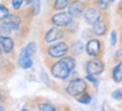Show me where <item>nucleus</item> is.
<instances>
[{
    "instance_id": "obj_1",
    "label": "nucleus",
    "mask_w": 122,
    "mask_h": 111,
    "mask_svg": "<svg viewBox=\"0 0 122 111\" xmlns=\"http://www.w3.org/2000/svg\"><path fill=\"white\" fill-rule=\"evenodd\" d=\"M36 50H37V46H36L34 42L28 43V45L22 48V51L19 55V60H17V63H19V65L21 67V68H24V69L32 68V65H33V59L32 58L36 54Z\"/></svg>"
},
{
    "instance_id": "obj_2",
    "label": "nucleus",
    "mask_w": 122,
    "mask_h": 111,
    "mask_svg": "<svg viewBox=\"0 0 122 111\" xmlns=\"http://www.w3.org/2000/svg\"><path fill=\"white\" fill-rule=\"evenodd\" d=\"M87 90H88L87 81H85L84 79H79V77L72 79L66 86V93L67 94L71 95V97H76V98L79 97V95L87 93Z\"/></svg>"
},
{
    "instance_id": "obj_3",
    "label": "nucleus",
    "mask_w": 122,
    "mask_h": 111,
    "mask_svg": "<svg viewBox=\"0 0 122 111\" xmlns=\"http://www.w3.org/2000/svg\"><path fill=\"white\" fill-rule=\"evenodd\" d=\"M70 51V46L67 42H63V41H58V42L50 45L47 48H46V54L50 56L51 59H62L63 56L67 55V52Z\"/></svg>"
},
{
    "instance_id": "obj_4",
    "label": "nucleus",
    "mask_w": 122,
    "mask_h": 111,
    "mask_svg": "<svg viewBox=\"0 0 122 111\" xmlns=\"http://www.w3.org/2000/svg\"><path fill=\"white\" fill-rule=\"evenodd\" d=\"M50 72H51V74H53L55 79L67 80L70 76H71L72 71L61 60V59H58V60H55L53 64H50Z\"/></svg>"
},
{
    "instance_id": "obj_5",
    "label": "nucleus",
    "mask_w": 122,
    "mask_h": 111,
    "mask_svg": "<svg viewBox=\"0 0 122 111\" xmlns=\"http://www.w3.org/2000/svg\"><path fill=\"white\" fill-rule=\"evenodd\" d=\"M74 20V17L64 11H59V12H54L50 17V24L53 26L61 28V29H66L68 26V24Z\"/></svg>"
},
{
    "instance_id": "obj_6",
    "label": "nucleus",
    "mask_w": 122,
    "mask_h": 111,
    "mask_svg": "<svg viewBox=\"0 0 122 111\" xmlns=\"http://www.w3.org/2000/svg\"><path fill=\"white\" fill-rule=\"evenodd\" d=\"M67 33L64 32L63 29L56 26H51L50 29L46 30V33L43 34V42L45 43H55L58 41L66 38Z\"/></svg>"
},
{
    "instance_id": "obj_7",
    "label": "nucleus",
    "mask_w": 122,
    "mask_h": 111,
    "mask_svg": "<svg viewBox=\"0 0 122 111\" xmlns=\"http://www.w3.org/2000/svg\"><path fill=\"white\" fill-rule=\"evenodd\" d=\"M104 50V45L100 39L97 38H91L88 39L87 45H85V51H87L88 56L91 58H100Z\"/></svg>"
},
{
    "instance_id": "obj_8",
    "label": "nucleus",
    "mask_w": 122,
    "mask_h": 111,
    "mask_svg": "<svg viewBox=\"0 0 122 111\" xmlns=\"http://www.w3.org/2000/svg\"><path fill=\"white\" fill-rule=\"evenodd\" d=\"M108 30H109V18L106 14L102 13V16L92 25V32L97 37H104V35H106Z\"/></svg>"
},
{
    "instance_id": "obj_9",
    "label": "nucleus",
    "mask_w": 122,
    "mask_h": 111,
    "mask_svg": "<svg viewBox=\"0 0 122 111\" xmlns=\"http://www.w3.org/2000/svg\"><path fill=\"white\" fill-rule=\"evenodd\" d=\"M102 13H104V12H101L96 5H89V7L85 8L84 13H83V18H84L85 24L93 25L101 16H102Z\"/></svg>"
},
{
    "instance_id": "obj_10",
    "label": "nucleus",
    "mask_w": 122,
    "mask_h": 111,
    "mask_svg": "<svg viewBox=\"0 0 122 111\" xmlns=\"http://www.w3.org/2000/svg\"><path fill=\"white\" fill-rule=\"evenodd\" d=\"M85 69H87V73L88 74H100L104 72V69H105V64H104V61L101 60L100 58H93L91 59V60L87 61V64H85Z\"/></svg>"
},
{
    "instance_id": "obj_11",
    "label": "nucleus",
    "mask_w": 122,
    "mask_h": 111,
    "mask_svg": "<svg viewBox=\"0 0 122 111\" xmlns=\"http://www.w3.org/2000/svg\"><path fill=\"white\" fill-rule=\"evenodd\" d=\"M85 8H87V4H85L84 0H72L71 4H70L68 8H67V12H68L74 18L77 20L79 17L83 16Z\"/></svg>"
},
{
    "instance_id": "obj_12",
    "label": "nucleus",
    "mask_w": 122,
    "mask_h": 111,
    "mask_svg": "<svg viewBox=\"0 0 122 111\" xmlns=\"http://www.w3.org/2000/svg\"><path fill=\"white\" fill-rule=\"evenodd\" d=\"M3 22H5L9 28H11L12 32H19L21 29V24H22V20L19 14H11L9 13L5 18L3 20Z\"/></svg>"
},
{
    "instance_id": "obj_13",
    "label": "nucleus",
    "mask_w": 122,
    "mask_h": 111,
    "mask_svg": "<svg viewBox=\"0 0 122 111\" xmlns=\"http://www.w3.org/2000/svg\"><path fill=\"white\" fill-rule=\"evenodd\" d=\"M0 50L3 54H11L15 50V41L8 35H0Z\"/></svg>"
},
{
    "instance_id": "obj_14",
    "label": "nucleus",
    "mask_w": 122,
    "mask_h": 111,
    "mask_svg": "<svg viewBox=\"0 0 122 111\" xmlns=\"http://www.w3.org/2000/svg\"><path fill=\"white\" fill-rule=\"evenodd\" d=\"M26 8L32 16H37L41 9V1L40 0H26Z\"/></svg>"
},
{
    "instance_id": "obj_15",
    "label": "nucleus",
    "mask_w": 122,
    "mask_h": 111,
    "mask_svg": "<svg viewBox=\"0 0 122 111\" xmlns=\"http://www.w3.org/2000/svg\"><path fill=\"white\" fill-rule=\"evenodd\" d=\"M72 0H54L53 1V11L54 12H59V11H64L68 8V5L71 4Z\"/></svg>"
},
{
    "instance_id": "obj_16",
    "label": "nucleus",
    "mask_w": 122,
    "mask_h": 111,
    "mask_svg": "<svg viewBox=\"0 0 122 111\" xmlns=\"http://www.w3.org/2000/svg\"><path fill=\"white\" fill-rule=\"evenodd\" d=\"M112 79L114 82L122 81V61H118V64L114 65L113 71H112Z\"/></svg>"
},
{
    "instance_id": "obj_17",
    "label": "nucleus",
    "mask_w": 122,
    "mask_h": 111,
    "mask_svg": "<svg viewBox=\"0 0 122 111\" xmlns=\"http://www.w3.org/2000/svg\"><path fill=\"white\" fill-rule=\"evenodd\" d=\"M84 50H85V47L83 46L81 41H74L72 45L70 46V51H71L74 55H80Z\"/></svg>"
},
{
    "instance_id": "obj_18",
    "label": "nucleus",
    "mask_w": 122,
    "mask_h": 111,
    "mask_svg": "<svg viewBox=\"0 0 122 111\" xmlns=\"http://www.w3.org/2000/svg\"><path fill=\"white\" fill-rule=\"evenodd\" d=\"M38 111H56V107L49 101H43L38 103Z\"/></svg>"
},
{
    "instance_id": "obj_19",
    "label": "nucleus",
    "mask_w": 122,
    "mask_h": 111,
    "mask_svg": "<svg viewBox=\"0 0 122 111\" xmlns=\"http://www.w3.org/2000/svg\"><path fill=\"white\" fill-rule=\"evenodd\" d=\"M61 60L63 61V63L66 64V65L68 67L71 71H74L75 67H76V60H75V58H74L72 55H66V56H63Z\"/></svg>"
},
{
    "instance_id": "obj_20",
    "label": "nucleus",
    "mask_w": 122,
    "mask_h": 111,
    "mask_svg": "<svg viewBox=\"0 0 122 111\" xmlns=\"http://www.w3.org/2000/svg\"><path fill=\"white\" fill-rule=\"evenodd\" d=\"M95 5L101 12H106L109 9V7L112 5V3H110V0H95Z\"/></svg>"
},
{
    "instance_id": "obj_21",
    "label": "nucleus",
    "mask_w": 122,
    "mask_h": 111,
    "mask_svg": "<svg viewBox=\"0 0 122 111\" xmlns=\"http://www.w3.org/2000/svg\"><path fill=\"white\" fill-rule=\"evenodd\" d=\"M76 101L79 103H81V105H88V103H91V101H92V97H91V94H88V93H84V94L79 95Z\"/></svg>"
},
{
    "instance_id": "obj_22",
    "label": "nucleus",
    "mask_w": 122,
    "mask_h": 111,
    "mask_svg": "<svg viewBox=\"0 0 122 111\" xmlns=\"http://www.w3.org/2000/svg\"><path fill=\"white\" fill-rule=\"evenodd\" d=\"M11 33H12L11 28H9L5 22L0 21V35H8V34H11Z\"/></svg>"
},
{
    "instance_id": "obj_23",
    "label": "nucleus",
    "mask_w": 122,
    "mask_h": 111,
    "mask_svg": "<svg viewBox=\"0 0 122 111\" xmlns=\"http://www.w3.org/2000/svg\"><path fill=\"white\" fill-rule=\"evenodd\" d=\"M66 30H67V33H70V34H72V33H75L77 30V21H76V18H74L71 22L68 24V26L66 28Z\"/></svg>"
},
{
    "instance_id": "obj_24",
    "label": "nucleus",
    "mask_w": 122,
    "mask_h": 111,
    "mask_svg": "<svg viewBox=\"0 0 122 111\" xmlns=\"http://www.w3.org/2000/svg\"><path fill=\"white\" fill-rule=\"evenodd\" d=\"M8 14H9V9L4 4H0V21H3Z\"/></svg>"
},
{
    "instance_id": "obj_25",
    "label": "nucleus",
    "mask_w": 122,
    "mask_h": 111,
    "mask_svg": "<svg viewBox=\"0 0 122 111\" xmlns=\"http://www.w3.org/2000/svg\"><path fill=\"white\" fill-rule=\"evenodd\" d=\"M112 97L117 101H122V88H118V89L114 90V92L112 93Z\"/></svg>"
},
{
    "instance_id": "obj_26",
    "label": "nucleus",
    "mask_w": 122,
    "mask_h": 111,
    "mask_svg": "<svg viewBox=\"0 0 122 111\" xmlns=\"http://www.w3.org/2000/svg\"><path fill=\"white\" fill-rule=\"evenodd\" d=\"M22 4H24V0H12V7L15 11H20Z\"/></svg>"
},
{
    "instance_id": "obj_27",
    "label": "nucleus",
    "mask_w": 122,
    "mask_h": 111,
    "mask_svg": "<svg viewBox=\"0 0 122 111\" xmlns=\"http://www.w3.org/2000/svg\"><path fill=\"white\" fill-rule=\"evenodd\" d=\"M110 45H112V46H116V45H117V32H116V30H112V34H110Z\"/></svg>"
},
{
    "instance_id": "obj_28",
    "label": "nucleus",
    "mask_w": 122,
    "mask_h": 111,
    "mask_svg": "<svg viewBox=\"0 0 122 111\" xmlns=\"http://www.w3.org/2000/svg\"><path fill=\"white\" fill-rule=\"evenodd\" d=\"M87 80H88V81H91V82H93V84H95V86H97L98 80L95 77V74H88L87 73Z\"/></svg>"
},
{
    "instance_id": "obj_29",
    "label": "nucleus",
    "mask_w": 122,
    "mask_h": 111,
    "mask_svg": "<svg viewBox=\"0 0 122 111\" xmlns=\"http://www.w3.org/2000/svg\"><path fill=\"white\" fill-rule=\"evenodd\" d=\"M114 59H116V60H118V61H122V48H119V50L116 52Z\"/></svg>"
},
{
    "instance_id": "obj_30",
    "label": "nucleus",
    "mask_w": 122,
    "mask_h": 111,
    "mask_svg": "<svg viewBox=\"0 0 122 111\" xmlns=\"http://www.w3.org/2000/svg\"><path fill=\"white\" fill-rule=\"evenodd\" d=\"M117 12H118V13H122V0L119 1L118 7H117Z\"/></svg>"
},
{
    "instance_id": "obj_31",
    "label": "nucleus",
    "mask_w": 122,
    "mask_h": 111,
    "mask_svg": "<svg viewBox=\"0 0 122 111\" xmlns=\"http://www.w3.org/2000/svg\"><path fill=\"white\" fill-rule=\"evenodd\" d=\"M0 101H3V94H1V92H0Z\"/></svg>"
},
{
    "instance_id": "obj_32",
    "label": "nucleus",
    "mask_w": 122,
    "mask_h": 111,
    "mask_svg": "<svg viewBox=\"0 0 122 111\" xmlns=\"http://www.w3.org/2000/svg\"><path fill=\"white\" fill-rule=\"evenodd\" d=\"M0 111H4V107H3V106H0Z\"/></svg>"
},
{
    "instance_id": "obj_33",
    "label": "nucleus",
    "mask_w": 122,
    "mask_h": 111,
    "mask_svg": "<svg viewBox=\"0 0 122 111\" xmlns=\"http://www.w3.org/2000/svg\"><path fill=\"white\" fill-rule=\"evenodd\" d=\"M121 43H122V28H121Z\"/></svg>"
},
{
    "instance_id": "obj_34",
    "label": "nucleus",
    "mask_w": 122,
    "mask_h": 111,
    "mask_svg": "<svg viewBox=\"0 0 122 111\" xmlns=\"http://www.w3.org/2000/svg\"><path fill=\"white\" fill-rule=\"evenodd\" d=\"M21 111H29V110H28V108H22Z\"/></svg>"
},
{
    "instance_id": "obj_35",
    "label": "nucleus",
    "mask_w": 122,
    "mask_h": 111,
    "mask_svg": "<svg viewBox=\"0 0 122 111\" xmlns=\"http://www.w3.org/2000/svg\"><path fill=\"white\" fill-rule=\"evenodd\" d=\"M119 18H121V20H122V13H119Z\"/></svg>"
},
{
    "instance_id": "obj_36",
    "label": "nucleus",
    "mask_w": 122,
    "mask_h": 111,
    "mask_svg": "<svg viewBox=\"0 0 122 111\" xmlns=\"http://www.w3.org/2000/svg\"><path fill=\"white\" fill-rule=\"evenodd\" d=\"M84 1H95V0H84Z\"/></svg>"
},
{
    "instance_id": "obj_37",
    "label": "nucleus",
    "mask_w": 122,
    "mask_h": 111,
    "mask_svg": "<svg viewBox=\"0 0 122 111\" xmlns=\"http://www.w3.org/2000/svg\"><path fill=\"white\" fill-rule=\"evenodd\" d=\"M114 1H116V0H110V3H112V4H113V3H114Z\"/></svg>"
},
{
    "instance_id": "obj_38",
    "label": "nucleus",
    "mask_w": 122,
    "mask_h": 111,
    "mask_svg": "<svg viewBox=\"0 0 122 111\" xmlns=\"http://www.w3.org/2000/svg\"><path fill=\"white\" fill-rule=\"evenodd\" d=\"M1 54H3V52H1V50H0V58H1Z\"/></svg>"
}]
</instances>
